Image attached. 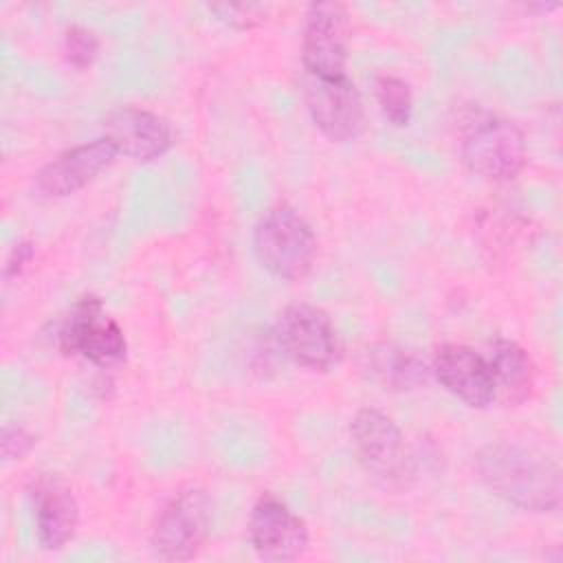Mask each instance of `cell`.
Wrapping results in <instances>:
<instances>
[{
  "instance_id": "6da1fadb",
  "label": "cell",
  "mask_w": 563,
  "mask_h": 563,
  "mask_svg": "<svg viewBox=\"0 0 563 563\" xmlns=\"http://www.w3.org/2000/svg\"><path fill=\"white\" fill-rule=\"evenodd\" d=\"M473 464L482 484L506 504L539 515L561 508V466L545 451L523 442L499 440L482 446Z\"/></svg>"
},
{
  "instance_id": "7a4b0ae2",
  "label": "cell",
  "mask_w": 563,
  "mask_h": 563,
  "mask_svg": "<svg viewBox=\"0 0 563 563\" xmlns=\"http://www.w3.org/2000/svg\"><path fill=\"white\" fill-rule=\"evenodd\" d=\"M253 253L260 266L277 279L306 277L317 257V238L308 220L288 205L268 209L253 229Z\"/></svg>"
},
{
  "instance_id": "3957f363",
  "label": "cell",
  "mask_w": 563,
  "mask_h": 563,
  "mask_svg": "<svg viewBox=\"0 0 563 563\" xmlns=\"http://www.w3.org/2000/svg\"><path fill=\"white\" fill-rule=\"evenodd\" d=\"M350 444L358 464L389 488H407L416 477V460L391 416L363 407L350 420Z\"/></svg>"
},
{
  "instance_id": "277c9868",
  "label": "cell",
  "mask_w": 563,
  "mask_h": 563,
  "mask_svg": "<svg viewBox=\"0 0 563 563\" xmlns=\"http://www.w3.org/2000/svg\"><path fill=\"white\" fill-rule=\"evenodd\" d=\"M460 154L471 174L495 183L517 178L528 161L521 128L497 114H484L468 125Z\"/></svg>"
},
{
  "instance_id": "5b68a950",
  "label": "cell",
  "mask_w": 563,
  "mask_h": 563,
  "mask_svg": "<svg viewBox=\"0 0 563 563\" xmlns=\"http://www.w3.org/2000/svg\"><path fill=\"white\" fill-rule=\"evenodd\" d=\"M275 341L292 363L310 372H328L343 356V341L330 314L303 301L290 303L279 312Z\"/></svg>"
},
{
  "instance_id": "8992f818",
  "label": "cell",
  "mask_w": 563,
  "mask_h": 563,
  "mask_svg": "<svg viewBox=\"0 0 563 563\" xmlns=\"http://www.w3.org/2000/svg\"><path fill=\"white\" fill-rule=\"evenodd\" d=\"M213 521L211 497L202 488L178 490L158 512L150 545L158 559L189 561L205 545Z\"/></svg>"
},
{
  "instance_id": "52a82bcc",
  "label": "cell",
  "mask_w": 563,
  "mask_h": 563,
  "mask_svg": "<svg viewBox=\"0 0 563 563\" xmlns=\"http://www.w3.org/2000/svg\"><path fill=\"white\" fill-rule=\"evenodd\" d=\"M57 345L66 356H81L88 363L110 369L125 361L128 341L121 325L103 310L95 295L81 297L57 330Z\"/></svg>"
},
{
  "instance_id": "ba28073f",
  "label": "cell",
  "mask_w": 563,
  "mask_h": 563,
  "mask_svg": "<svg viewBox=\"0 0 563 563\" xmlns=\"http://www.w3.org/2000/svg\"><path fill=\"white\" fill-rule=\"evenodd\" d=\"M347 44L350 22L345 7L339 2L310 4L301 35V62L308 77H347Z\"/></svg>"
},
{
  "instance_id": "9c48e42d",
  "label": "cell",
  "mask_w": 563,
  "mask_h": 563,
  "mask_svg": "<svg viewBox=\"0 0 563 563\" xmlns=\"http://www.w3.org/2000/svg\"><path fill=\"white\" fill-rule=\"evenodd\" d=\"M303 97L314 128L332 143H350L363 132V99L350 77H308Z\"/></svg>"
},
{
  "instance_id": "30bf717a",
  "label": "cell",
  "mask_w": 563,
  "mask_h": 563,
  "mask_svg": "<svg viewBox=\"0 0 563 563\" xmlns=\"http://www.w3.org/2000/svg\"><path fill=\"white\" fill-rule=\"evenodd\" d=\"M249 541L264 561L284 563L299 559L310 543L308 526L279 497L264 493L249 517Z\"/></svg>"
},
{
  "instance_id": "8fae6325",
  "label": "cell",
  "mask_w": 563,
  "mask_h": 563,
  "mask_svg": "<svg viewBox=\"0 0 563 563\" xmlns=\"http://www.w3.org/2000/svg\"><path fill=\"white\" fill-rule=\"evenodd\" d=\"M117 158L106 136L75 145L51 158L35 174V187L48 198H66L90 185Z\"/></svg>"
},
{
  "instance_id": "7c38bea8",
  "label": "cell",
  "mask_w": 563,
  "mask_h": 563,
  "mask_svg": "<svg viewBox=\"0 0 563 563\" xmlns=\"http://www.w3.org/2000/svg\"><path fill=\"white\" fill-rule=\"evenodd\" d=\"M431 374L449 394L473 409H484L495 400L488 361L468 345H440L431 358Z\"/></svg>"
},
{
  "instance_id": "4fadbf2b",
  "label": "cell",
  "mask_w": 563,
  "mask_h": 563,
  "mask_svg": "<svg viewBox=\"0 0 563 563\" xmlns=\"http://www.w3.org/2000/svg\"><path fill=\"white\" fill-rule=\"evenodd\" d=\"M103 136L112 143L117 154L136 163L161 158L174 145V130L167 119L152 110L123 106L103 121Z\"/></svg>"
},
{
  "instance_id": "5bb4252c",
  "label": "cell",
  "mask_w": 563,
  "mask_h": 563,
  "mask_svg": "<svg viewBox=\"0 0 563 563\" xmlns=\"http://www.w3.org/2000/svg\"><path fill=\"white\" fill-rule=\"evenodd\" d=\"M31 501L35 534L44 550H62L77 530L79 506L70 486L51 473H42L31 482Z\"/></svg>"
},
{
  "instance_id": "9a60e30c",
  "label": "cell",
  "mask_w": 563,
  "mask_h": 563,
  "mask_svg": "<svg viewBox=\"0 0 563 563\" xmlns=\"http://www.w3.org/2000/svg\"><path fill=\"white\" fill-rule=\"evenodd\" d=\"M358 369L367 380L389 391H411L427 385L431 365L411 347L396 343L367 345L358 356Z\"/></svg>"
},
{
  "instance_id": "2e32d148",
  "label": "cell",
  "mask_w": 563,
  "mask_h": 563,
  "mask_svg": "<svg viewBox=\"0 0 563 563\" xmlns=\"http://www.w3.org/2000/svg\"><path fill=\"white\" fill-rule=\"evenodd\" d=\"M486 361L493 374L495 400H501L506 407H517L530 398L537 372L532 356L519 343L501 336L495 339Z\"/></svg>"
},
{
  "instance_id": "e0dca14e",
  "label": "cell",
  "mask_w": 563,
  "mask_h": 563,
  "mask_svg": "<svg viewBox=\"0 0 563 563\" xmlns=\"http://www.w3.org/2000/svg\"><path fill=\"white\" fill-rule=\"evenodd\" d=\"M374 97L380 114L394 128H405L411 121L413 112V95L409 84L396 75H378L374 79Z\"/></svg>"
},
{
  "instance_id": "ac0fdd59",
  "label": "cell",
  "mask_w": 563,
  "mask_h": 563,
  "mask_svg": "<svg viewBox=\"0 0 563 563\" xmlns=\"http://www.w3.org/2000/svg\"><path fill=\"white\" fill-rule=\"evenodd\" d=\"M62 53L70 66L86 70L95 64V59L99 55V37L90 29L73 24L64 31Z\"/></svg>"
},
{
  "instance_id": "d6986e66",
  "label": "cell",
  "mask_w": 563,
  "mask_h": 563,
  "mask_svg": "<svg viewBox=\"0 0 563 563\" xmlns=\"http://www.w3.org/2000/svg\"><path fill=\"white\" fill-rule=\"evenodd\" d=\"M220 22L246 31L253 29L257 24H262L266 20V7L264 4H255V2H244V4H209L207 7Z\"/></svg>"
},
{
  "instance_id": "ffe728a7",
  "label": "cell",
  "mask_w": 563,
  "mask_h": 563,
  "mask_svg": "<svg viewBox=\"0 0 563 563\" xmlns=\"http://www.w3.org/2000/svg\"><path fill=\"white\" fill-rule=\"evenodd\" d=\"M35 446V435L31 431H26L24 427L18 424H7L2 429V438H0V449H2V457L7 462H15V460H24L31 449Z\"/></svg>"
},
{
  "instance_id": "44dd1931",
  "label": "cell",
  "mask_w": 563,
  "mask_h": 563,
  "mask_svg": "<svg viewBox=\"0 0 563 563\" xmlns=\"http://www.w3.org/2000/svg\"><path fill=\"white\" fill-rule=\"evenodd\" d=\"M33 257H35V246H33V242H29V240L18 242V244L9 251V255H7L4 271H2L4 279L9 282V279L20 277V275L24 273V268L33 262Z\"/></svg>"
}]
</instances>
